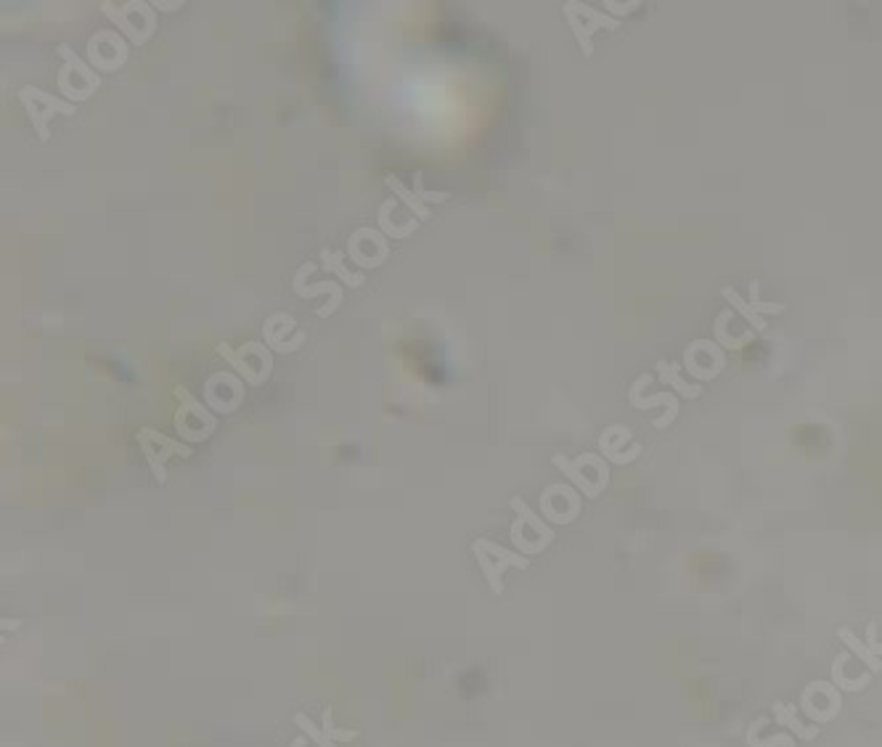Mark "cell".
<instances>
[{"mask_svg":"<svg viewBox=\"0 0 882 747\" xmlns=\"http://www.w3.org/2000/svg\"><path fill=\"white\" fill-rule=\"evenodd\" d=\"M215 353L231 366L234 374L244 379L247 387H263L273 374V350L265 342H244V345H218Z\"/></svg>","mask_w":882,"mask_h":747,"instance_id":"1","label":"cell"},{"mask_svg":"<svg viewBox=\"0 0 882 747\" xmlns=\"http://www.w3.org/2000/svg\"><path fill=\"white\" fill-rule=\"evenodd\" d=\"M101 14L133 46H146L157 32V8H154V3H146V0H133V3H122V6H114V3L104 0Z\"/></svg>","mask_w":882,"mask_h":747,"instance_id":"2","label":"cell"},{"mask_svg":"<svg viewBox=\"0 0 882 747\" xmlns=\"http://www.w3.org/2000/svg\"><path fill=\"white\" fill-rule=\"evenodd\" d=\"M59 59L61 67L56 72V88H59L61 99L72 101V104L91 101L101 88V75L69 46H59Z\"/></svg>","mask_w":882,"mask_h":747,"instance_id":"3","label":"cell"},{"mask_svg":"<svg viewBox=\"0 0 882 747\" xmlns=\"http://www.w3.org/2000/svg\"><path fill=\"white\" fill-rule=\"evenodd\" d=\"M173 395L178 400V408H175L173 427L178 432V438L186 440V443H202L218 430V416L212 414L207 403L191 395L183 385L173 387Z\"/></svg>","mask_w":882,"mask_h":747,"instance_id":"4","label":"cell"},{"mask_svg":"<svg viewBox=\"0 0 882 747\" xmlns=\"http://www.w3.org/2000/svg\"><path fill=\"white\" fill-rule=\"evenodd\" d=\"M554 467L565 472V477L578 488L586 498H599L602 491L610 483V469L607 459L599 453H581V456H565V453H554Z\"/></svg>","mask_w":882,"mask_h":747,"instance_id":"5","label":"cell"},{"mask_svg":"<svg viewBox=\"0 0 882 747\" xmlns=\"http://www.w3.org/2000/svg\"><path fill=\"white\" fill-rule=\"evenodd\" d=\"M509 506L514 509L509 536H512V544L520 549L522 557H536L543 549H549L551 541H554V530L541 520V514L533 512L520 496H514Z\"/></svg>","mask_w":882,"mask_h":747,"instance_id":"6","label":"cell"},{"mask_svg":"<svg viewBox=\"0 0 882 747\" xmlns=\"http://www.w3.org/2000/svg\"><path fill=\"white\" fill-rule=\"evenodd\" d=\"M19 101H22L24 112L30 117L32 128H35L43 144H48V138H51L53 117H75L77 114V106L72 101L53 96V93L35 88V85H24L19 91Z\"/></svg>","mask_w":882,"mask_h":747,"instance_id":"7","label":"cell"},{"mask_svg":"<svg viewBox=\"0 0 882 747\" xmlns=\"http://www.w3.org/2000/svg\"><path fill=\"white\" fill-rule=\"evenodd\" d=\"M562 14H565L570 30H573L578 46L583 48V56H591L594 53V35L599 30H618L620 19L610 16L607 11H599V8L588 6V3H578V0H567L562 6Z\"/></svg>","mask_w":882,"mask_h":747,"instance_id":"8","label":"cell"},{"mask_svg":"<svg viewBox=\"0 0 882 747\" xmlns=\"http://www.w3.org/2000/svg\"><path fill=\"white\" fill-rule=\"evenodd\" d=\"M136 443L138 448L144 451V459L149 464L151 475L157 483H165L167 480V472H165V464L167 459H173V456H181V459H189L191 448L186 443L175 438H167L165 432L154 430V427H144V430L136 432Z\"/></svg>","mask_w":882,"mask_h":747,"instance_id":"9","label":"cell"},{"mask_svg":"<svg viewBox=\"0 0 882 747\" xmlns=\"http://www.w3.org/2000/svg\"><path fill=\"white\" fill-rule=\"evenodd\" d=\"M202 398L212 414H234L244 406L247 385L234 371H215L202 387Z\"/></svg>","mask_w":882,"mask_h":747,"instance_id":"10","label":"cell"},{"mask_svg":"<svg viewBox=\"0 0 882 747\" xmlns=\"http://www.w3.org/2000/svg\"><path fill=\"white\" fill-rule=\"evenodd\" d=\"M472 551H475L477 565H480L483 575L488 578L493 594H501V591H504L501 575H504L509 567H520V570L530 567V557L514 554V551L493 544V541H488V538H477L475 544H472Z\"/></svg>","mask_w":882,"mask_h":747,"instance_id":"11","label":"cell"},{"mask_svg":"<svg viewBox=\"0 0 882 747\" xmlns=\"http://www.w3.org/2000/svg\"><path fill=\"white\" fill-rule=\"evenodd\" d=\"M85 56L96 72H117L125 67L130 46L125 35H120L117 30H96L85 43Z\"/></svg>","mask_w":882,"mask_h":747,"instance_id":"12","label":"cell"},{"mask_svg":"<svg viewBox=\"0 0 882 747\" xmlns=\"http://www.w3.org/2000/svg\"><path fill=\"white\" fill-rule=\"evenodd\" d=\"M347 255L363 271H374V268H382L387 263L390 242L379 228H355L350 239H347Z\"/></svg>","mask_w":882,"mask_h":747,"instance_id":"13","label":"cell"},{"mask_svg":"<svg viewBox=\"0 0 882 747\" xmlns=\"http://www.w3.org/2000/svg\"><path fill=\"white\" fill-rule=\"evenodd\" d=\"M724 366L726 355L716 340H694L684 350V369L689 371V377L708 382V379H716Z\"/></svg>","mask_w":882,"mask_h":747,"instance_id":"14","label":"cell"},{"mask_svg":"<svg viewBox=\"0 0 882 747\" xmlns=\"http://www.w3.org/2000/svg\"><path fill=\"white\" fill-rule=\"evenodd\" d=\"M541 514L543 520L554 522V525H570L581 514V493L570 485H549L541 493Z\"/></svg>","mask_w":882,"mask_h":747,"instance_id":"15","label":"cell"},{"mask_svg":"<svg viewBox=\"0 0 882 747\" xmlns=\"http://www.w3.org/2000/svg\"><path fill=\"white\" fill-rule=\"evenodd\" d=\"M263 340L273 353H297L305 345L302 332L292 313H271L263 324Z\"/></svg>","mask_w":882,"mask_h":747,"instance_id":"16","label":"cell"},{"mask_svg":"<svg viewBox=\"0 0 882 747\" xmlns=\"http://www.w3.org/2000/svg\"><path fill=\"white\" fill-rule=\"evenodd\" d=\"M599 451L607 461L612 464H631L634 459L641 456V443L634 440V432L623 427V424H612L607 430L602 432V438H599Z\"/></svg>","mask_w":882,"mask_h":747,"instance_id":"17","label":"cell"},{"mask_svg":"<svg viewBox=\"0 0 882 747\" xmlns=\"http://www.w3.org/2000/svg\"><path fill=\"white\" fill-rule=\"evenodd\" d=\"M292 289H294V295L302 297V300H316L318 295H329L332 305H329V308H324V310H316L318 318H329L334 313V310L340 308L342 302H345V292H342L340 281H334V279L318 281V284H305V276H302V273L297 271V273H294V279H292Z\"/></svg>","mask_w":882,"mask_h":747,"instance_id":"18","label":"cell"},{"mask_svg":"<svg viewBox=\"0 0 882 747\" xmlns=\"http://www.w3.org/2000/svg\"><path fill=\"white\" fill-rule=\"evenodd\" d=\"M395 207H398V199L395 197L385 199V202L379 204V212H377L379 231H382L387 239H408V236L419 228V220L411 218L408 223H398V218H395Z\"/></svg>","mask_w":882,"mask_h":747,"instance_id":"19","label":"cell"},{"mask_svg":"<svg viewBox=\"0 0 882 747\" xmlns=\"http://www.w3.org/2000/svg\"><path fill=\"white\" fill-rule=\"evenodd\" d=\"M628 403L636 408V411H649V408L655 406H665L663 419H655V430H668L673 422H676V416H679V395L673 393H655V395H647V398H628Z\"/></svg>","mask_w":882,"mask_h":747,"instance_id":"20","label":"cell"},{"mask_svg":"<svg viewBox=\"0 0 882 747\" xmlns=\"http://www.w3.org/2000/svg\"><path fill=\"white\" fill-rule=\"evenodd\" d=\"M321 271H326L329 276H337L342 284L353 289L363 287V281H366L363 273H353L347 268L345 252H340V249H321Z\"/></svg>","mask_w":882,"mask_h":747,"instance_id":"21","label":"cell"},{"mask_svg":"<svg viewBox=\"0 0 882 747\" xmlns=\"http://www.w3.org/2000/svg\"><path fill=\"white\" fill-rule=\"evenodd\" d=\"M385 186L392 191V197L400 199V202L406 204L408 212H414V218L419 220V223H424V220H430V218H432V210H430V207H427V204H424L422 199L416 197L414 189H411V186H406V183L400 181L398 175H387V178H385Z\"/></svg>","mask_w":882,"mask_h":747,"instance_id":"22","label":"cell"},{"mask_svg":"<svg viewBox=\"0 0 882 747\" xmlns=\"http://www.w3.org/2000/svg\"><path fill=\"white\" fill-rule=\"evenodd\" d=\"M657 377L660 382L668 387L676 390V395L681 398H700L702 395V387L700 385H689L684 377H681V366L673 361H657Z\"/></svg>","mask_w":882,"mask_h":747,"instance_id":"23","label":"cell"},{"mask_svg":"<svg viewBox=\"0 0 882 747\" xmlns=\"http://www.w3.org/2000/svg\"><path fill=\"white\" fill-rule=\"evenodd\" d=\"M721 295H724L726 302H732L734 308L739 310V316L745 318L747 324H753L755 334L766 332V326H769V324H766V318H763L761 313H758V310L753 308V302L745 300V297L739 295V292L734 287H724V289H721Z\"/></svg>","mask_w":882,"mask_h":747,"instance_id":"24","label":"cell"},{"mask_svg":"<svg viewBox=\"0 0 882 747\" xmlns=\"http://www.w3.org/2000/svg\"><path fill=\"white\" fill-rule=\"evenodd\" d=\"M774 716H777V724L779 726H787L792 732L798 734L800 740H814L816 734H819V726H803L795 716V705H787V702H774Z\"/></svg>","mask_w":882,"mask_h":747,"instance_id":"25","label":"cell"},{"mask_svg":"<svg viewBox=\"0 0 882 747\" xmlns=\"http://www.w3.org/2000/svg\"><path fill=\"white\" fill-rule=\"evenodd\" d=\"M729 321H732V310H721L716 318V342L721 345V348L739 350V348H745L747 342L755 340L753 329L742 334V337H729V332H726V324H729Z\"/></svg>","mask_w":882,"mask_h":747,"instance_id":"26","label":"cell"},{"mask_svg":"<svg viewBox=\"0 0 882 747\" xmlns=\"http://www.w3.org/2000/svg\"><path fill=\"white\" fill-rule=\"evenodd\" d=\"M837 636H840V639H843V642L848 644V647H851L853 652H856V655H859L861 660H864V663L869 665V668H872V673H880L882 671V660H880V657L872 655V652H869V647H864V644H861L859 639L853 636L851 628H840V631H837Z\"/></svg>","mask_w":882,"mask_h":747,"instance_id":"27","label":"cell"},{"mask_svg":"<svg viewBox=\"0 0 882 747\" xmlns=\"http://www.w3.org/2000/svg\"><path fill=\"white\" fill-rule=\"evenodd\" d=\"M411 189H414L416 197L422 199V202L427 204V207H432V204H445V202H448V199H451V194H448V191H430V189H427V186H424V175L422 173L414 175V186H411Z\"/></svg>","mask_w":882,"mask_h":747,"instance_id":"28","label":"cell"},{"mask_svg":"<svg viewBox=\"0 0 882 747\" xmlns=\"http://www.w3.org/2000/svg\"><path fill=\"white\" fill-rule=\"evenodd\" d=\"M758 292H761V284H758V281H750V302H753V308L758 310V313H784V310H787L784 302H763L761 297H758Z\"/></svg>","mask_w":882,"mask_h":747,"instance_id":"29","label":"cell"},{"mask_svg":"<svg viewBox=\"0 0 882 747\" xmlns=\"http://www.w3.org/2000/svg\"><path fill=\"white\" fill-rule=\"evenodd\" d=\"M641 6V0H631V3H615V0H604V11L615 19H620L623 14H634L636 8Z\"/></svg>","mask_w":882,"mask_h":747,"instance_id":"30","label":"cell"},{"mask_svg":"<svg viewBox=\"0 0 882 747\" xmlns=\"http://www.w3.org/2000/svg\"><path fill=\"white\" fill-rule=\"evenodd\" d=\"M867 636H869V652L880 657L882 655V642H877V626H875V623H869V626H867Z\"/></svg>","mask_w":882,"mask_h":747,"instance_id":"31","label":"cell"},{"mask_svg":"<svg viewBox=\"0 0 882 747\" xmlns=\"http://www.w3.org/2000/svg\"><path fill=\"white\" fill-rule=\"evenodd\" d=\"M154 6H157L159 11H178V8H181L183 3H154Z\"/></svg>","mask_w":882,"mask_h":747,"instance_id":"32","label":"cell"}]
</instances>
